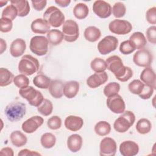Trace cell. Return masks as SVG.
Segmentation results:
<instances>
[{
    "label": "cell",
    "instance_id": "12",
    "mask_svg": "<svg viewBox=\"0 0 156 156\" xmlns=\"http://www.w3.org/2000/svg\"><path fill=\"white\" fill-rule=\"evenodd\" d=\"M106 103L107 107L114 113H122L125 111L126 104L124 101L118 94L108 97Z\"/></svg>",
    "mask_w": 156,
    "mask_h": 156
},
{
    "label": "cell",
    "instance_id": "11",
    "mask_svg": "<svg viewBox=\"0 0 156 156\" xmlns=\"http://www.w3.org/2000/svg\"><path fill=\"white\" fill-rule=\"evenodd\" d=\"M153 61L152 53L146 49H141L136 51L133 56L134 63L140 67H149Z\"/></svg>",
    "mask_w": 156,
    "mask_h": 156
},
{
    "label": "cell",
    "instance_id": "2",
    "mask_svg": "<svg viewBox=\"0 0 156 156\" xmlns=\"http://www.w3.org/2000/svg\"><path fill=\"white\" fill-rule=\"evenodd\" d=\"M26 104L19 101L10 102L4 110L6 117L12 122H16L21 120L26 115Z\"/></svg>",
    "mask_w": 156,
    "mask_h": 156
},
{
    "label": "cell",
    "instance_id": "37",
    "mask_svg": "<svg viewBox=\"0 0 156 156\" xmlns=\"http://www.w3.org/2000/svg\"><path fill=\"white\" fill-rule=\"evenodd\" d=\"M91 68L95 73H100L105 71L107 68L106 62L101 58L96 57L94 58L90 63Z\"/></svg>",
    "mask_w": 156,
    "mask_h": 156
},
{
    "label": "cell",
    "instance_id": "46",
    "mask_svg": "<svg viewBox=\"0 0 156 156\" xmlns=\"http://www.w3.org/2000/svg\"><path fill=\"white\" fill-rule=\"evenodd\" d=\"M147 21L151 24H156V7H152L149 9L146 13Z\"/></svg>",
    "mask_w": 156,
    "mask_h": 156
},
{
    "label": "cell",
    "instance_id": "21",
    "mask_svg": "<svg viewBox=\"0 0 156 156\" xmlns=\"http://www.w3.org/2000/svg\"><path fill=\"white\" fill-rule=\"evenodd\" d=\"M30 29L35 34H45L50 30V25L44 19L37 18L32 22Z\"/></svg>",
    "mask_w": 156,
    "mask_h": 156
},
{
    "label": "cell",
    "instance_id": "23",
    "mask_svg": "<svg viewBox=\"0 0 156 156\" xmlns=\"http://www.w3.org/2000/svg\"><path fill=\"white\" fill-rule=\"evenodd\" d=\"M79 90V83L75 80L66 82L63 85V94L68 99L74 98Z\"/></svg>",
    "mask_w": 156,
    "mask_h": 156
},
{
    "label": "cell",
    "instance_id": "33",
    "mask_svg": "<svg viewBox=\"0 0 156 156\" xmlns=\"http://www.w3.org/2000/svg\"><path fill=\"white\" fill-rule=\"evenodd\" d=\"M111 131L110 124L105 121H100L94 126V132L99 136H105L110 133Z\"/></svg>",
    "mask_w": 156,
    "mask_h": 156
},
{
    "label": "cell",
    "instance_id": "1",
    "mask_svg": "<svg viewBox=\"0 0 156 156\" xmlns=\"http://www.w3.org/2000/svg\"><path fill=\"white\" fill-rule=\"evenodd\" d=\"M107 68L116 77L122 82H127L133 76L132 69L123 65L121 58L118 55H112L106 60Z\"/></svg>",
    "mask_w": 156,
    "mask_h": 156
},
{
    "label": "cell",
    "instance_id": "7",
    "mask_svg": "<svg viewBox=\"0 0 156 156\" xmlns=\"http://www.w3.org/2000/svg\"><path fill=\"white\" fill-rule=\"evenodd\" d=\"M49 41L44 36L37 35L33 37L30 41L29 48L32 52L38 56H43L48 51Z\"/></svg>",
    "mask_w": 156,
    "mask_h": 156
},
{
    "label": "cell",
    "instance_id": "54",
    "mask_svg": "<svg viewBox=\"0 0 156 156\" xmlns=\"http://www.w3.org/2000/svg\"><path fill=\"white\" fill-rule=\"evenodd\" d=\"M8 2V1H0V7H2V6H4L5 4H6Z\"/></svg>",
    "mask_w": 156,
    "mask_h": 156
},
{
    "label": "cell",
    "instance_id": "15",
    "mask_svg": "<svg viewBox=\"0 0 156 156\" xmlns=\"http://www.w3.org/2000/svg\"><path fill=\"white\" fill-rule=\"evenodd\" d=\"M43 118L40 116H34L26 120L21 126L22 130L27 133L35 132L43 124Z\"/></svg>",
    "mask_w": 156,
    "mask_h": 156
},
{
    "label": "cell",
    "instance_id": "24",
    "mask_svg": "<svg viewBox=\"0 0 156 156\" xmlns=\"http://www.w3.org/2000/svg\"><path fill=\"white\" fill-rule=\"evenodd\" d=\"M82 138L79 134H73L68 136L67 140V146L72 152L79 151L82 146Z\"/></svg>",
    "mask_w": 156,
    "mask_h": 156
},
{
    "label": "cell",
    "instance_id": "43",
    "mask_svg": "<svg viewBox=\"0 0 156 156\" xmlns=\"http://www.w3.org/2000/svg\"><path fill=\"white\" fill-rule=\"evenodd\" d=\"M47 125L51 130H57L61 127L62 119L58 116H53L48 119Z\"/></svg>",
    "mask_w": 156,
    "mask_h": 156
},
{
    "label": "cell",
    "instance_id": "48",
    "mask_svg": "<svg viewBox=\"0 0 156 156\" xmlns=\"http://www.w3.org/2000/svg\"><path fill=\"white\" fill-rule=\"evenodd\" d=\"M154 90L152 87L144 85V88L142 92L138 95L139 97L143 99H149L152 95L154 93Z\"/></svg>",
    "mask_w": 156,
    "mask_h": 156
},
{
    "label": "cell",
    "instance_id": "28",
    "mask_svg": "<svg viewBox=\"0 0 156 156\" xmlns=\"http://www.w3.org/2000/svg\"><path fill=\"white\" fill-rule=\"evenodd\" d=\"M85 38L90 42H96L101 36V32L99 29L95 26H88L84 31Z\"/></svg>",
    "mask_w": 156,
    "mask_h": 156
},
{
    "label": "cell",
    "instance_id": "8",
    "mask_svg": "<svg viewBox=\"0 0 156 156\" xmlns=\"http://www.w3.org/2000/svg\"><path fill=\"white\" fill-rule=\"evenodd\" d=\"M62 33L66 41L71 43L76 41L79 35L78 24L72 20L65 21L62 26Z\"/></svg>",
    "mask_w": 156,
    "mask_h": 156
},
{
    "label": "cell",
    "instance_id": "17",
    "mask_svg": "<svg viewBox=\"0 0 156 156\" xmlns=\"http://www.w3.org/2000/svg\"><path fill=\"white\" fill-rule=\"evenodd\" d=\"M119 152L123 156H134L139 152V146L133 141H124L119 145Z\"/></svg>",
    "mask_w": 156,
    "mask_h": 156
},
{
    "label": "cell",
    "instance_id": "32",
    "mask_svg": "<svg viewBox=\"0 0 156 156\" xmlns=\"http://www.w3.org/2000/svg\"><path fill=\"white\" fill-rule=\"evenodd\" d=\"M89 9L88 6L82 2L77 4L73 9V14L78 20L85 19L88 15Z\"/></svg>",
    "mask_w": 156,
    "mask_h": 156
},
{
    "label": "cell",
    "instance_id": "20",
    "mask_svg": "<svg viewBox=\"0 0 156 156\" xmlns=\"http://www.w3.org/2000/svg\"><path fill=\"white\" fill-rule=\"evenodd\" d=\"M26 48V41L22 38H16L10 44V53L13 57H18L24 53Z\"/></svg>",
    "mask_w": 156,
    "mask_h": 156
},
{
    "label": "cell",
    "instance_id": "50",
    "mask_svg": "<svg viewBox=\"0 0 156 156\" xmlns=\"http://www.w3.org/2000/svg\"><path fill=\"white\" fill-rule=\"evenodd\" d=\"M18 156H25V155H41V154L36 151H31L27 149H24L21 150L18 154Z\"/></svg>",
    "mask_w": 156,
    "mask_h": 156
},
{
    "label": "cell",
    "instance_id": "39",
    "mask_svg": "<svg viewBox=\"0 0 156 156\" xmlns=\"http://www.w3.org/2000/svg\"><path fill=\"white\" fill-rule=\"evenodd\" d=\"M144 83L138 79H135L129 83L128 85V88L130 93L133 94L139 95L143 91Z\"/></svg>",
    "mask_w": 156,
    "mask_h": 156
},
{
    "label": "cell",
    "instance_id": "38",
    "mask_svg": "<svg viewBox=\"0 0 156 156\" xmlns=\"http://www.w3.org/2000/svg\"><path fill=\"white\" fill-rule=\"evenodd\" d=\"M120 90V85L116 82H110L106 85L104 88V94L105 96L110 97L117 94Z\"/></svg>",
    "mask_w": 156,
    "mask_h": 156
},
{
    "label": "cell",
    "instance_id": "34",
    "mask_svg": "<svg viewBox=\"0 0 156 156\" xmlns=\"http://www.w3.org/2000/svg\"><path fill=\"white\" fill-rule=\"evenodd\" d=\"M135 128L139 133L144 135L148 133L151 131L152 129V124L149 119L146 118H141L136 122Z\"/></svg>",
    "mask_w": 156,
    "mask_h": 156
},
{
    "label": "cell",
    "instance_id": "47",
    "mask_svg": "<svg viewBox=\"0 0 156 156\" xmlns=\"http://www.w3.org/2000/svg\"><path fill=\"white\" fill-rule=\"evenodd\" d=\"M146 37L147 40L152 44L156 43V26H152L146 30Z\"/></svg>",
    "mask_w": 156,
    "mask_h": 156
},
{
    "label": "cell",
    "instance_id": "36",
    "mask_svg": "<svg viewBox=\"0 0 156 156\" xmlns=\"http://www.w3.org/2000/svg\"><path fill=\"white\" fill-rule=\"evenodd\" d=\"M53 110V105L51 101L48 99H44L41 104L37 107L38 112L42 115L47 116L50 115Z\"/></svg>",
    "mask_w": 156,
    "mask_h": 156
},
{
    "label": "cell",
    "instance_id": "16",
    "mask_svg": "<svg viewBox=\"0 0 156 156\" xmlns=\"http://www.w3.org/2000/svg\"><path fill=\"white\" fill-rule=\"evenodd\" d=\"M108 79V76L105 71L95 73L88 77L87 84L91 88H96L105 83Z\"/></svg>",
    "mask_w": 156,
    "mask_h": 156
},
{
    "label": "cell",
    "instance_id": "41",
    "mask_svg": "<svg viewBox=\"0 0 156 156\" xmlns=\"http://www.w3.org/2000/svg\"><path fill=\"white\" fill-rule=\"evenodd\" d=\"M112 9V12L113 16L116 18L123 17L126 13V5L121 2H116Z\"/></svg>",
    "mask_w": 156,
    "mask_h": 156
},
{
    "label": "cell",
    "instance_id": "31",
    "mask_svg": "<svg viewBox=\"0 0 156 156\" xmlns=\"http://www.w3.org/2000/svg\"><path fill=\"white\" fill-rule=\"evenodd\" d=\"M51 82V79L43 74H38L33 79V83L34 85L41 89L49 88Z\"/></svg>",
    "mask_w": 156,
    "mask_h": 156
},
{
    "label": "cell",
    "instance_id": "18",
    "mask_svg": "<svg viewBox=\"0 0 156 156\" xmlns=\"http://www.w3.org/2000/svg\"><path fill=\"white\" fill-rule=\"evenodd\" d=\"M140 79L145 85L152 87L153 89L156 88V76L151 67H146L142 71L140 74Z\"/></svg>",
    "mask_w": 156,
    "mask_h": 156
},
{
    "label": "cell",
    "instance_id": "53",
    "mask_svg": "<svg viewBox=\"0 0 156 156\" xmlns=\"http://www.w3.org/2000/svg\"><path fill=\"white\" fill-rule=\"evenodd\" d=\"M7 48V44L3 38L0 39V54H2Z\"/></svg>",
    "mask_w": 156,
    "mask_h": 156
},
{
    "label": "cell",
    "instance_id": "45",
    "mask_svg": "<svg viewBox=\"0 0 156 156\" xmlns=\"http://www.w3.org/2000/svg\"><path fill=\"white\" fill-rule=\"evenodd\" d=\"M135 49L132 46L129 40L122 41L119 46V51L124 55L132 54Z\"/></svg>",
    "mask_w": 156,
    "mask_h": 156
},
{
    "label": "cell",
    "instance_id": "10",
    "mask_svg": "<svg viewBox=\"0 0 156 156\" xmlns=\"http://www.w3.org/2000/svg\"><path fill=\"white\" fill-rule=\"evenodd\" d=\"M108 29L111 32L117 35H126L131 32L132 26L128 21L116 19L110 23Z\"/></svg>",
    "mask_w": 156,
    "mask_h": 156
},
{
    "label": "cell",
    "instance_id": "42",
    "mask_svg": "<svg viewBox=\"0 0 156 156\" xmlns=\"http://www.w3.org/2000/svg\"><path fill=\"white\" fill-rule=\"evenodd\" d=\"M13 83L18 88H23L29 86V79L26 75L20 74L14 77Z\"/></svg>",
    "mask_w": 156,
    "mask_h": 156
},
{
    "label": "cell",
    "instance_id": "49",
    "mask_svg": "<svg viewBox=\"0 0 156 156\" xmlns=\"http://www.w3.org/2000/svg\"><path fill=\"white\" fill-rule=\"evenodd\" d=\"M31 2L32 4V7L35 10H36L37 11H41L46 5L47 1H32Z\"/></svg>",
    "mask_w": 156,
    "mask_h": 156
},
{
    "label": "cell",
    "instance_id": "13",
    "mask_svg": "<svg viewBox=\"0 0 156 156\" xmlns=\"http://www.w3.org/2000/svg\"><path fill=\"white\" fill-rule=\"evenodd\" d=\"M99 149L101 156H113L117 150L116 141L110 137H105L100 143Z\"/></svg>",
    "mask_w": 156,
    "mask_h": 156
},
{
    "label": "cell",
    "instance_id": "6",
    "mask_svg": "<svg viewBox=\"0 0 156 156\" xmlns=\"http://www.w3.org/2000/svg\"><path fill=\"white\" fill-rule=\"evenodd\" d=\"M19 94L23 98L26 99L30 105L36 107L39 106L44 100L42 93L32 86L20 88Z\"/></svg>",
    "mask_w": 156,
    "mask_h": 156
},
{
    "label": "cell",
    "instance_id": "22",
    "mask_svg": "<svg viewBox=\"0 0 156 156\" xmlns=\"http://www.w3.org/2000/svg\"><path fill=\"white\" fill-rule=\"evenodd\" d=\"M130 44L135 49H143L147 43V40L144 34L141 32L133 33L129 40Z\"/></svg>",
    "mask_w": 156,
    "mask_h": 156
},
{
    "label": "cell",
    "instance_id": "30",
    "mask_svg": "<svg viewBox=\"0 0 156 156\" xmlns=\"http://www.w3.org/2000/svg\"><path fill=\"white\" fill-rule=\"evenodd\" d=\"M13 73L5 68H0V86L6 87L10 85L14 79Z\"/></svg>",
    "mask_w": 156,
    "mask_h": 156
},
{
    "label": "cell",
    "instance_id": "9",
    "mask_svg": "<svg viewBox=\"0 0 156 156\" xmlns=\"http://www.w3.org/2000/svg\"><path fill=\"white\" fill-rule=\"evenodd\" d=\"M118 44V40L115 37L107 35L98 43V49L102 55H106L116 50Z\"/></svg>",
    "mask_w": 156,
    "mask_h": 156
},
{
    "label": "cell",
    "instance_id": "51",
    "mask_svg": "<svg viewBox=\"0 0 156 156\" xmlns=\"http://www.w3.org/2000/svg\"><path fill=\"white\" fill-rule=\"evenodd\" d=\"M0 154L1 155H7V156H13V151L11 147H5L1 149L0 151Z\"/></svg>",
    "mask_w": 156,
    "mask_h": 156
},
{
    "label": "cell",
    "instance_id": "35",
    "mask_svg": "<svg viewBox=\"0 0 156 156\" xmlns=\"http://www.w3.org/2000/svg\"><path fill=\"white\" fill-rule=\"evenodd\" d=\"M40 142L43 147L51 149L54 146L56 143V138L55 135L51 133H44L41 136Z\"/></svg>",
    "mask_w": 156,
    "mask_h": 156
},
{
    "label": "cell",
    "instance_id": "29",
    "mask_svg": "<svg viewBox=\"0 0 156 156\" xmlns=\"http://www.w3.org/2000/svg\"><path fill=\"white\" fill-rule=\"evenodd\" d=\"M47 39L52 46L60 44L64 39L62 32L58 29H51L47 33Z\"/></svg>",
    "mask_w": 156,
    "mask_h": 156
},
{
    "label": "cell",
    "instance_id": "19",
    "mask_svg": "<svg viewBox=\"0 0 156 156\" xmlns=\"http://www.w3.org/2000/svg\"><path fill=\"white\" fill-rule=\"evenodd\" d=\"M64 124L68 130L76 132L79 130L83 127V120L80 116L69 115L65 118Z\"/></svg>",
    "mask_w": 156,
    "mask_h": 156
},
{
    "label": "cell",
    "instance_id": "44",
    "mask_svg": "<svg viewBox=\"0 0 156 156\" xmlns=\"http://www.w3.org/2000/svg\"><path fill=\"white\" fill-rule=\"evenodd\" d=\"M0 30L2 32L4 33H7L10 32L13 27V23L12 21L10 20V19L6 18H1L0 20Z\"/></svg>",
    "mask_w": 156,
    "mask_h": 156
},
{
    "label": "cell",
    "instance_id": "27",
    "mask_svg": "<svg viewBox=\"0 0 156 156\" xmlns=\"http://www.w3.org/2000/svg\"><path fill=\"white\" fill-rule=\"evenodd\" d=\"M10 139L12 144L17 147L24 146L27 141L26 136L20 130L12 132L10 135Z\"/></svg>",
    "mask_w": 156,
    "mask_h": 156
},
{
    "label": "cell",
    "instance_id": "14",
    "mask_svg": "<svg viewBox=\"0 0 156 156\" xmlns=\"http://www.w3.org/2000/svg\"><path fill=\"white\" fill-rule=\"evenodd\" d=\"M112 9L110 4L102 0L96 1L93 5L94 13L101 18H108L112 14Z\"/></svg>",
    "mask_w": 156,
    "mask_h": 156
},
{
    "label": "cell",
    "instance_id": "25",
    "mask_svg": "<svg viewBox=\"0 0 156 156\" xmlns=\"http://www.w3.org/2000/svg\"><path fill=\"white\" fill-rule=\"evenodd\" d=\"M63 83L60 80H52L49 87V91L51 95L55 98L60 99L63 95Z\"/></svg>",
    "mask_w": 156,
    "mask_h": 156
},
{
    "label": "cell",
    "instance_id": "40",
    "mask_svg": "<svg viewBox=\"0 0 156 156\" xmlns=\"http://www.w3.org/2000/svg\"><path fill=\"white\" fill-rule=\"evenodd\" d=\"M18 16V10L12 4L9 5L5 7L2 12L1 17L10 19V20H14Z\"/></svg>",
    "mask_w": 156,
    "mask_h": 156
},
{
    "label": "cell",
    "instance_id": "5",
    "mask_svg": "<svg viewBox=\"0 0 156 156\" xmlns=\"http://www.w3.org/2000/svg\"><path fill=\"white\" fill-rule=\"evenodd\" d=\"M135 121L134 113L129 110L124 111L113 123L114 129L119 133L127 132L132 126Z\"/></svg>",
    "mask_w": 156,
    "mask_h": 156
},
{
    "label": "cell",
    "instance_id": "4",
    "mask_svg": "<svg viewBox=\"0 0 156 156\" xmlns=\"http://www.w3.org/2000/svg\"><path fill=\"white\" fill-rule=\"evenodd\" d=\"M43 19L53 27H60L65 21L64 14L55 6H50L43 13Z\"/></svg>",
    "mask_w": 156,
    "mask_h": 156
},
{
    "label": "cell",
    "instance_id": "26",
    "mask_svg": "<svg viewBox=\"0 0 156 156\" xmlns=\"http://www.w3.org/2000/svg\"><path fill=\"white\" fill-rule=\"evenodd\" d=\"M10 3L16 8L18 10V16L20 17H24L30 12L29 4L27 0L11 1Z\"/></svg>",
    "mask_w": 156,
    "mask_h": 156
},
{
    "label": "cell",
    "instance_id": "52",
    "mask_svg": "<svg viewBox=\"0 0 156 156\" xmlns=\"http://www.w3.org/2000/svg\"><path fill=\"white\" fill-rule=\"evenodd\" d=\"M55 2L62 7H66L68 6L71 2L70 0H55Z\"/></svg>",
    "mask_w": 156,
    "mask_h": 156
},
{
    "label": "cell",
    "instance_id": "3",
    "mask_svg": "<svg viewBox=\"0 0 156 156\" xmlns=\"http://www.w3.org/2000/svg\"><path fill=\"white\" fill-rule=\"evenodd\" d=\"M40 64L38 60L31 55L23 56L18 63V71L26 76H31L38 71Z\"/></svg>",
    "mask_w": 156,
    "mask_h": 156
}]
</instances>
